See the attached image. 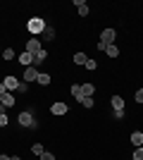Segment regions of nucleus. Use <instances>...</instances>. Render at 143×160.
<instances>
[{"label":"nucleus","mask_w":143,"mask_h":160,"mask_svg":"<svg viewBox=\"0 0 143 160\" xmlns=\"http://www.w3.org/2000/svg\"><path fill=\"white\" fill-rule=\"evenodd\" d=\"M45 27H48V24L41 19V17H31V19L26 22V29L31 31V36H34V38H36V36H41V33H43V29H45Z\"/></svg>","instance_id":"obj_1"},{"label":"nucleus","mask_w":143,"mask_h":160,"mask_svg":"<svg viewBox=\"0 0 143 160\" xmlns=\"http://www.w3.org/2000/svg\"><path fill=\"white\" fill-rule=\"evenodd\" d=\"M17 122H19L21 127H34V129H36L34 112H29V110H21V112H19V117H17Z\"/></svg>","instance_id":"obj_2"},{"label":"nucleus","mask_w":143,"mask_h":160,"mask_svg":"<svg viewBox=\"0 0 143 160\" xmlns=\"http://www.w3.org/2000/svg\"><path fill=\"white\" fill-rule=\"evenodd\" d=\"M115 38H117L115 29H102V31H100V43H105V46H112Z\"/></svg>","instance_id":"obj_3"},{"label":"nucleus","mask_w":143,"mask_h":160,"mask_svg":"<svg viewBox=\"0 0 143 160\" xmlns=\"http://www.w3.org/2000/svg\"><path fill=\"white\" fill-rule=\"evenodd\" d=\"M43 48V43H41V38H34V36H31V38L26 41V53H38V50H41Z\"/></svg>","instance_id":"obj_4"},{"label":"nucleus","mask_w":143,"mask_h":160,"mask_svg":"<svg viewBox=\"0 0 143 160\" xmlns=\"http://www.w3.org/2000/svg\"><path fill=\"white\" fill-rule=\"evenodd\" d=\"M2 84H5V88L10 91V93H14V91L19 88V81H17V77H5V79H2Z\"/></svg>","instance_id":"obj_5"},{"label":"nucleus","mask_w":143,"mask_h":160,"mask_svg":"<svg viewBox=\"0 0 143 160\" xmlns=\"http://www.w3.org/2000/svg\"><path fill=\"white\" fill-rule=\"evenodd\" d=\"M17 60H19V65H24V69H26V67H31V65H34V55L24 50V53H19V55H17Z\"/></svg>","instance_id":"obj_6"},{"label":"nucleus","mask_w":143,"mask_h":160,"mask_svg":"<svg viewBox=\"0 0 143 160\" xmlns=\"http://www.w3.org/2000/svg\"><path fill=\"white\" fill-rule=\"evenodd\" d=\"M38 69H36V67H26V69H24V81H29V84H31V81H36L38 79Z\"/></svg>","instance_id":"obj_7"},{"label":"nucleus","mask_w":143,"mask_h":160,"mask_svg":"<svg viewBox=\"0 0 143 160\" xmlns=\"http://www.w3.org/2000/svg\"><path fill=\"white\" fill-rule=\"evenodd\" d=\"M50 112L53 115H67V103H53V105H50Z\"/></svg>","instance_id":"obj_8"},{"label":"nucleus","mask_w":143,"mask_h":160,"mask_svg":"<svg viewBox=\"0 0 143 160\" xmlns=\"http://www.w3.org/2000/svg\"><path fill=\"white\" fill-rule=\"evenodd\" d=\"M93 93H95L93 84H81V96H83V98H93Z\"/></svg>","instance_id":"obj_9"},{"label":"nucleus","mask_w":143,"mask_h":160,"mask_svg":"<svg viewBox=\"0 0 143 160\" xmlns=\"http://www.w3.org/2000/svg\"><path fill=\"white\" fill-rule=\"evenodd\" d=\"M48 58V53H45V48H41V50H38V53H34V65L31 67H36V65H41L43 60H45Z\"/></svg>","instance_id":"obj_10"},{"label":"nucleus","mask_w":143,"mask_h":160,"mask_svg":"<svg viewBox=\"0 0 143 160\" xmlns=\"http://www.w3.org/2000/svg\"><path fill=\"white\" fill-rule=\"evenodd\" d=\"M2 98V108H14V93H5V96H0Z\"/></svg>","instance_id":"obj_11"},{"label":"nucleus","mask_w":143,"mask_h":160,"mask_svg":"<svg viewBox=\"0 0 143 160\" xmlns=\"http://www.w3.org/2000/svg\"><path fill=\"white\" fill-rule=\"evenodd\" d=\"M110 103H112V108H115V110H124V98H122V96H112V98H110Z\"/></svg>","instance_id":"obj_12"},{"label":"nucleus","mask_w":143,"mask_h":160,"mask_svg":"<svg viewBox=\"0 0 143 160\" xmlns=\"http://www.w3.org/2000/svg\"><path fill=\"white\" fill-rule=\"evenodd\" d=\"M131 146H143V132H134L131 134Z\"/></svg>","instance_id":"obj_13"},{"label":"nucleus","mask_w":143,"mask_h":160,"mask_svg":"<svg viewBox=\"0 0 143 160\" xmlns=\"http://www.w3.org/2000/svg\"><path fill=\"white\" fill-rule=\"evenodd\" d=\"M41 38L43 41H53L55 38V29L53 27H45V29H43V33H41Z\"/></svg>","instance_id":"obj_14"},{"label":"nucleus","mask_w":143,"mask_h":160,"mask_svg":"<svg viewBox=\"0 0 143 160\" xmlns=\"http://www.w3.org/2000/svg\"><path fill=\"white\" fill-rule=\"evenodd\" d=\"M36 84H41V86H48V84H50V74L41 72V74H38V79H36Z\"/></svg>","instance_id":"obj_15"},{"label":"nucleus","mask_w":143,"mask_h":160,"mask_svg":"<svg viewBox=\"0 0 143 160\" xmlns=\"http://www.w3.org/2000/svg\"><path fill=\"white\" fill-rule=\"evenodd\" d=\"M72 96H74L76 100L83 98V96H81V84H72Z\"/></svg>","instance_id":"obj_16"},{"label":"nucleus","mask_w":143,"mask_h":160,"mask_svg":"<svg viewBox=\"0 0 143 160\" xmlns=\"http://www.w3.org/2000/svg\"><path fill=\"white\" fill-rule=\"evenodd\" d=\"M105 55H107V58H117V55H119V48L117 46H107L105 48Z\"/></svg>","instance_id":"obj_17"},{"label":"nucleus","mask_w":143,"mask_h":160,"mask_svg":"<svg viewBox=\"0 0 143 160\" xmlns=\"http://www.w3.org/2000/svg\"><path fill=\"white\" fill-rule=\"evenodd\" d=\"M72 60H74V65H86V60H88V58H86L83 53H76Z\"/></svg>","instance_id":"obj_18"},{"label":"nucleus","mask_w":143,"mask_h":160,"mask_svg":"<svg viewBox=\"0 0 143 160\" xmlns=\"http://www.w3.org/2000/svg\"><path fill=\"white\" fill-rule=\"evenodd\" d=\"M31 153H34V155H38V158H41V155L45 153V151H43V146H41V143H34V146H31Z\"/></svg>","instance_id":"obj_19"},{"label":"nucleus","mask_w":143,"mask_h":160,"mask_svg":"<svg viewBox=\"0 0 143 160\" xmlns=\"http://www.w3.org/2000/svg\"><path fill=\"white\" fill-rule=\"evenodd\" d=\"M0 55H2L5 60H12V58H14V48H5V50H2Z\"/></svg>","instance_id":"obj_20"},{"label":"nucleus","mask_w":143,"mask_h":160,"mask_svg":"<svg viewBox=\"0 0 143 160\" xmlns=\"http://www.w3.org/2000/svg\"><path fill=\"white\" fill-rule=\"evenodd\" d=\"M83 67H86V69H91V72H93L95 67H98V62H95L93 58H88V60H86V65H83Z\"/></svg>","instance_id":"obj_21"},{"label":"nucleus","mask_w":143,"mask_h":160,"mask_svg":"<svg viewBox=\"0 0 143 160\" xmlns=\"http://www.w3.org/2000/svg\"><path fill=\"white\" fill-rule=\"evenodd\" d=\"M131 160H143V146H138L136 151H134V158Z\"/></svg>","instance_id":"obj_22"},{"label":"nucleus","mask_w":143,"mask_h":160,"mask_svg":"<svg viewBox=\"0 0 143 160\" xmlns=\"http://www.w3.org/2000/svg\"><path fill=\"white\" fill-rule=\"evenodd\" d=\"M79 14H81V17H86V14H88V5H86V2H81V5H79Z\"/></svg>","instance_id":"obj_23"},{"label":"nucleus","mask_w":143,"mask_h":160,"mask_svg":"<svg viewBox=\"0 0 143 160\" xmlns=\"http://www.w3.org/2000/svg\"><path fill=\"white\" fill-rule=\"evenodd\" d=\"M79 103H81L83 108H93V98H81Z\"/></svg>","instance_id":"obj_24"},{"label":"nucleus","mask_w":143,"mask_h":160,"mask_svg":"<svg viewBox=\"0 0 143 160\" xmlns=\"http://www.w3.org/2000/svg\"><path fill=\"white\" fill-rule=\"evenodd\" d=\"M7 122H10V120H7V112H2V115H0V127H7Z\"/></svg>","instance_id":"obj_25"},{"label":"nucleus","mask_w":143,"mask_h":160,"mask_svg":"<svg viewBox=\"0 0 143 160\" xmlns=\"http://www.w3.org/2000/svg\"><path fill=\"white\" fill-rule=\"evenodd\" d=\"M136 103H143V88H138V91H136Z\"/></svg>","instance_id":"obj_26"},{"label":"nucleus","mask_w":143,"mask_h":160,"mask_svg":"<svg viewBox=\"0 0 143 160\" xmlns=\"http://www.w3.org/2000/svg\"><path fill=\"white\" fill-rule=\"evenodd\" d=\"M41 160H55V155H53V153H48V151H45V153L41 155Z\"/></svg>","instance_id":"obj_27"},{"label":"nucleus","mask_w":143,"mask_h":160,"mask_svg":"<svg viewBox=\"0 0 143 160\" xmlns=\"http://www.w3.org/2000/svg\"><path fill=\"white\" fill-rule=\"evenodd\" d=\"M26 91H29V86H26V84H19V88H17V93H26Z\"/></svg>","instance_id":"obj_28"},{"label":"nucleus","mask_w":143,"mask_h":160,"mask_svg":"<svg viewBox=\"0 0 143 160\" xmlns=\"http://www.w3.org/2000/svg\"><path fill=\"white\" fill-rule=\"evenodd\" d=\"M5 93H10V91L5 88V84H0V96H5Z\"/></svg>","instance_id":"obj_29"},{"label":"nucleus","mask_w":143,"mask_h":160,"mask_svg":"<svg viewBox=\"0 0 143 160\" xmlns=\"http://www.w3.org/2000/svg\"><path fill=\"white\" fill-rule=\"evenodd\" d=\"M0 160H10V155H2V153H0Z\"/></svg>","instance_id":"obj_30"},{"label":"nucleus","mask_w":143,"mask_h":160,"mask_svg":"<svg viewBox=\"0 0 143 160\" xmlns=\"http://www.w3.org/2000/svg\"><path fill=\"white\" fill-rule=\"evenodd\" d=\"M10 160H21V158H19V155H12V158H10Z\"/></svg>","instance_id":"obj_31"}]
</instances>
